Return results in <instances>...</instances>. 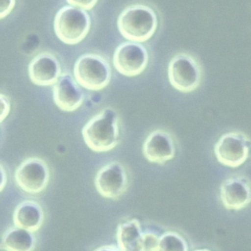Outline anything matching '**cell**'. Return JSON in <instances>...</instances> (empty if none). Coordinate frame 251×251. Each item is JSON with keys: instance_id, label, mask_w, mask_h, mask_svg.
Listing matches in <instances>:
<instances>
[{"instance_id": "obj_15", "label": "cell", "mask_w": 251, "mask_h": 251, "mask_svg": "<svg viewBox=\"0 0 251 251\" xmlns=\"http://www.w3.org/2000/svg\"><path fill=\"white\" fill-rule=\"evenodd\" d=\"M36 238L32 231L14 226L2 234L0 248L5 251H33Z\"/></svg>"}, {"instance_id": "obj_4", "label": "cell", "mask_w": 251, "mask_h": 251, "mask_svg": "<svg viewBox=\"0 0 251 251\" xmlns=\"http://www.w3.org/2000/svg\"><path fill=\"white\" fill-rule=\"evenodd\" d=\"M74 75L80 86L89 90H100L109 84L112 72L108 61L103 56L85 53L76 59Z\"/></svg>"}, {"instance_id": "obj_21", "label": "cell", "mask_w": 251, "mask_h": 251, "mask_svg": "<svg viewBox=\"0 0 251 251\" xmlns=\"http://www.w3.org/2000/svg\"><path fill=\"white\" fill-rule=\"evenodd\" d=\"M67 2L72 6L78 7L83 10H90L96 5L98 0H67Z\"/></svg>"}, {"instance_id": "obj_6", "label": "cell", "mask_w": 251, "mask_h": 251, "mask_svg": "<svg viewBox=\"0 0 251 251\" xmlns=\"http://www.w3.org/2000/svg\"><path fill=\"white\" fill-rule=\"evenodd\" d=\"M251 147L250 138L241 131L223 134L214 146L217 160L227 167L237 168L248 158Z\"/></svg>"}, {"instance_id": "obj_9", "label": "cell", "mask_w": 251, "mask_h": 251, "mask_svg": "<svg viewBox=\"0 0 251 251\" xmlns=\"http://www.w3.org/2000/svg\"><path fill=\"white\" fill-rule=\"evenodd\" d=\"M98 193L110 199L120 198L127 189L128 178L125 167L117 161L104 165L95 176Z\"/></svg>"}, {"instance_id": "obj_24", "label": "cell", "mask_w": 251, "mask_h": 251, "mask_svg": "<svg viewBox=\"0 0 251 251\" xmlns=\"http://www.w3.org/2000/svg\"><path fill=\"white\" fill-rule=\"evenodd\" d=\"M193 251H211V250H209V249H196V250H193Z\"/></svg>"}, {"instance_id": "obj_2", "label": "cell", "mask_w": 251, "mask_h": 251, "mask_svg": "<svg viewBox=\"0 0 251 251\" xmlns=\"http://www.w3.org/2000/svg\"><path fill=\"white\" fill-rule=\"evenodd\" d=\"M120 33L128 41L143 42L150 39L156 31L158 20L155 11L142 4L126 7L118 17Z\"/></svg>"}, {"instance_id": "obj_8", "label": "cell", "mask_w": 251, "mask_h": 251, "mask_svg": "<svg viewBox=\"0 0 251 251\" xmlns=\"http://www.w3.org/2000/svg\"><path fill=\"white\" fill-rule=\"evenodd\" d=\"M113 64L120 74L126 76H136L147 67L148 52L139 42L126 41L116 48Z\"/></svg>"}, {"instance_id": "obj_12", "label": "cell", "mask_w": 251, "mask_h": 251, "mask_svg": "<svg viewBox=\"0 0 251 251\" xmlns=\"http://www.w3.org/2000/svg\"><path fill=\"white\" fill-rule=\"evenodd\" d=\"M221 200L227 210H241L251 203V184L244 176H231L221 184Z\"/></svg>"}, {"instance_id": "obj_20", "label": "cell", "mask_w": 251, "mask_h": 251, "mask_svg": "<svg viewBox=\"0 0 251 251\" xmlns=\"http://www.w3.org/2000/svg\"><path fill=\"white\" fill-rule=\"evenodd\" d=\"M16 5V0H0V20L7 17Z\"/></svg>"}, {"instance_id": "obj_3", "label": "cell", "mask_w": 251, "mask_h": 251, "mask_svg": "<svg viewBox=\"0 0 251 251\" xmlns=\"http://www.w3.org/2000/svg\"><path fill=\"white\" fill-rule=\"evenodd\" d=\"M91 20L86 10L72 5L61 7L54 18L57 37L66 44H76L87 35Z\"/></svg>"}, {"instance_id": "obj_5", "label": "cell", "mask_w": 251, "mask_h": 251, "mask_svg": "<svg viewBox=\"0 0 251 251\" xmlns=\"http://www.w3.org/2000/svg\"><path fill=\"white\" fill-rule=\"evenodd\" d=\"M168 77L174 88L187 93L199 86L202 72L199 63L193 56L187 53H178L169 63Z\"/></svg>"}, {"instance_id": "obj_22", "label": "cell", "mask_w": 251, "mask_h": 251, "mask_svg": "<svg viewBox=\"0 0 251 251\" xmlns=\"http://www.w3.org/2000/svg\"><path fill=\"white\" fill-rule=\"evenodd\" d=\"M6 184H7V174L4 167L0 164V192H2Z\"/></svg>"}, {"instance_id": "obj_18", "label": "cell", "mask_w": 251, "mask_h": 251, "mask_svg": "<svg viewBox=\"0 0 251 251\" xmlns=\"http://www.w3.org/2000/svg\"><path fill=\"white\" fill-rule=\"evenodd\" d=\"M159 236L153 232H144L141 251H157Z\"/></svg>"}, {"instance_id": "obj_1", "label": "cell", "mask_w": 251, "mask_h": 251, "mask_svg": "<svg viewBox=\"0 0 251 251\" xmlns=\"http://www.w3.org/2000/svg\"><path fill=\"white\" fill-rule=\"evenodd\" d=\"M85 144L95 152L114 149L119 142V116L113 108H105L93 116L81 129Z\"/></svg>"}, {"instance_id": "obj_10", "label": "cell", "mask_w": 251, "mask_h": 251, "mask_svg": "<svg viewBox=\"0 0 251 251\" xmlns=\"http://www.w3.org/2000/svg\"><path fill=\"white\" fill-rule=\"evenodd\" d=\"M144 157L151 163L163 165L176 155V145L170 132L164 129L151 131L142 145Z\"/></svg>"}, {"instance_id": "obj_17", "label": "cell", "mask_w": 251, "mask_h": 251, "mask_svg": "<svg viewBox=\"0 0 251 251\" xmlns=\"http://www.w3.org/2000/svg\"><path fill=\"white\" fill-rule=\"evenodd\" d=\"M157 251H188V245L181 234L170 230L159 236Z\"/></svg>"}, {"instance_id": "obj_16", "label": "cell", "mask_w": 251, "mask_h": 251, "mask_svg": "<svg viewBox=\"0 0 251 251\" xmlns=\"http://www.w3.org/2000/svg\"><path fill=\"white\" fill-rule=\"evenodd\" d=\"M142 236L141 226L136 219L127 220L117 227L118 247L122 251H141Z\"/></svg>"}, {"instance_id": "obj_13", "label": "cell", "mask_w": 251, "mask_h": 251, "mask_svg": "<svg viewBox=\"0 0 251 251\" xmlns=\"http://www.w3.org/2000/svg\"><path fill=\"white\" fill-rule=\"evenodd\" d=\"M53 100L61 110L73 112L81 106L84 93L72 75L65 72L53 85Z\"/></svg>"}, {"instance_id": "obj_7", "label": "cell", "mask_w": 251, "mask_h": 251, "mask_svg": "<svg viewBox=\"0 0 251 251\" xmlns=\"http://www.w3.org/2000/svg\"><path fill=\"white\" fill-rule=\"evenodd\" d=\"M15 181L25 193L39 194L48 185L50 173L45 161L38 157H28L15 171Z\"/></svg>"}, {"instance_id": "obj_14", "label": "cell", "mask_w": 251, "mask_h": 251, "mask_svg": "<svg viewBox=\"0 0 251 251\" xmlns=\"http://www.w3.org/2000/svg\"><path fill=\"white\" fill-rule=\"evenodd\" d=\"M44 213L41 205L34 200H24L14 210V225L32 232L38 230L43 223Z\"/></svg>"}, {"instance_id": "obj_23", "label": "cell", "mask_w": 251, "mask_h": 251, "mask_svg": "<svg viewBox=\"0 0 251 251\" xmlns=\"http://www.w3.org/2000/svg\"><path fill=\"white\" fill-rule=\"evenodd\" d=\"M94 251H122V250L116 245H103L96 248Z\"/></svg>"}, {"instance_id": "obj_11", "label": "cell", "mask_w": 251, "mask_h": 251, "mask_svg": "<svg viewBox=\"0 0 251 251\" xmlns=\"http://www.w3.org/2000/svg\"><path fill=\"white\" fill-rule=\"evenodd\" d=\"M62 74V68L57 57L49 52L35 55L28 65L30 80L39 86L54 85Z\"/></svg>"}, {"instance_id": "obj_19", "label": "cell", "mask_w": 251, "mask_h": 251, "mask_svg": "<svg viewBox=\"0 0 251 251\" xmlns=\"http://www.w3.org/2000/svg\"><path fill=\"white\" fill-rule=\"evenodd\" d=\"M10 113V100L5 95L0 93V124L8 117Z\"/></svg>"}]
</instances>
